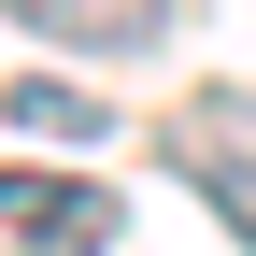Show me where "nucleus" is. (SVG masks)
Returning a JSON list of instances; mask_svg holds the SVG:
<instances>
[{"label":"nucleus","instance_id":"nucleus-1","mask_svg":"<svg viewBox=\"0 0 256 256\" xmlns=\"http://www.w3.org/2000/svg\"><path fill=\"white\" fill-rule=\"evenodd\" d=\"M128 200L100 171H0V256H114Z\"/></svg>","mask_w":256,"mask_h":256},{"label":"nucleus","instance_id":"nucleus-2","mask_svg":"<svg viewBox=\"0 0 256 256\" xmlns=\"http://www.w3.org/2000/svg\"><path fill=\"white\" fill-rule=\"evenodd\" d=\"M171 171H185V185H200V200H214V214L256 242V100H242V86L185 100V128H171Z\"/></svg>","mask_w":256,"mask_h":256},{"label":"nucleus","instance_id":"nucleus-4","mask_svg":"<svg viewBox=\"0 0 256 256\" xmlns=\"http://www.w3.org/2000/svg\"><path fill=\"white\" fill-rule=\"evenodd\" d=\"M0 114H14L28 142H100V128H114L100 100H86V86H57V72H28V86H14V100H0Z\"/></svg>","mask_w":256,"mask_h":256},{"label":"nucleus","instance_id":"nucleus-3","mask_svg":"<svg viewBox=\"0 0 256 256\" xmlns=\"http://www.w3.org/2000/svg\"><path fill=\"white\" fill-rule=\"evenodd\" d=\"M14 28H43V43H100V57H142L171 43V0H0Z\"/></svg>","mask_w":256,"mask_h":256}]
</instances>
